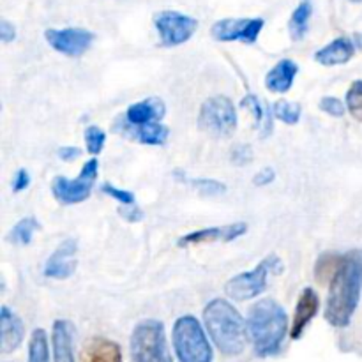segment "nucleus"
I'll return each instance as SVG.
<instances>
[{
  "instance_id": "f257e3e1",
  "label": "nucleus",
  "mask_w": 362,
  "mask_h": 362,
  "mask_svg": "<svg viewBox=\"0 0 362 362\" xmlns=\"http://www.w3.org/2000/svg\"><path fill=\"white\" fill-rule=\"evenodd\" d=\"M362 290V251L352 250L341 255L338 269L329 286L325 320L332 327H346L361 299Z\"/></svg>"
},
{
  "instance_id": "f03ea898",
  "label": "nucleus",
  "mask_w": 362,
  "mask_h": 362,
  "mask_svg": "<svg viewBox=\"0 0 362 362\" xmlns=\"http://www.w3.org/2000/svg\"><path fill=\"white\" fill-rule=\"evenodd\" d=\"M204 322L209 336L223 356L235 357L246 350L247 324L232 303L214 299L205 306Z\"/></svg>"
},
{
  "instance_id": "7ed1b4c3",
  "label": "nucleus",
  "mask_w": 362,
  "mask_h": 362,
  "mask_svg": "<svg viewBox=\"0 0 362 362\" xmlns=\"http://www.w3.org/2000/svg\"><path fill=\"white\" fill-rule=\"evenodd\" d=\"M247 336L258 357L279 352L288 332L286 311L272 299H262L247 313Z\"/></svg>"
},
{
  "instance_id": "20e7f679",
  "label": "nucleus",
  "mask_w": 362,
  "mask_h": 362,
  "mask_svg": "<svg viewBox=\"0 0 362 362\" xmlns=\"http://www.w3.org/2000/svg\"><path fill=\"white\" fill-rule=\"evenodd\" d=\"M172 341L180 362H212V346L207 334L200 322L191 315L175 322Z\"/></svg>"
},
{
  "instance_id": "39448f33",
  "label": "nucleus",
  "mask_w": 362,
  "mask_h": 362,
  "mask_svg": "<svg viewBox=\"0 0 362 362\" xmlns=\"http://www.w3.org/2000/svg\"><path fill=\"white\" fill-rule=\"evenodd\" d=\"M133 362H173L166 341L165 325L159 320H144L131 334Z\"/></svg>"
},
{
  "instance_id": "423d86ee",
  "label": "nucleus",
  "mask_w": 362,
  "mask_h": 362,
  "mask_svg": "<svg viewBox=\"0 0 362 362\" xmlns=\"http://www.w3.org/2000/svg\"><path fill=\"white\" fill-rule=\"evenodd\" d=\"M283 262L278 255H269L265 257L253 271L237 274L226 283L225 293L233 300H250L253 297L260 296L267 288L269 274H281Z\"/></svg>"
},
{
  "instance_id": "0eeeda50",
  "label": "nucleus",
  "mask_w": 362,
  "mask_h": 362,
  "mask_svg": "<svg viewBox=\"0 0 362 362\" xmlns=\"http://www.w3.org/2000/svg\"><path fill=\"white\" fill-rule=\"evenodd\" d=\"M198 127L216 138H225L235 133L237 112L226 95H214L202 105L198 112Z\"/></svg>"
},
{
  "instance_id": "6e6552de",
  "label": "nucleus",
  "mask_w": 362,
  "mask_h": 362,
  "mask_svg": "<svg viewBox=\"0 0 362 362\" xmlns=\"http://www.w3.org/2000/svg\"><path fill=\"white\" fill-rule=\"evenodd\" d=\"M99 163L98 159H90L83 165L80 175L76 179H66V177H55L52 182V193L60 204L74 205L81 204L90 197V191L98 179Z\"/></svg>"
},
{
  "instance_id": "1a4fd4ad",
  "label": "nucleus",
  "mask_w": 362,
  "mask_h": 362,
  "mask_svg": "<svg viewBox=\"0 0 362 362\" xmlns=\"http://www.w3.org/2000/svg\"><path fill=\"white\" fill-rule=\"evenodd\" d=\"M154 27L159 32L161 45L173 48L193 37L198 28V20L179 11H159L154 16Z\"/></svg>"
},
{
  "instance_id": "9d476101",
  "label": "nucleus",
  "mask_w": 362,
  "mask_h": 362,
  "mask_svg": "<svg viewBox=\"0 0 362 362\" xmlns=\"http://www.w3.org/2000/svg\"><path fill=\"white\" fill-rule=\"evenodd\" d=\"M264 18H223L212 25L211 35L221 42L240 41L255 45L264 30Z\"/></svg>"
},
{
  "instance_id": "9b49d317",
  "label": "nucleus",
  "mask_w": 362,
  "mask_h": 362,
  "mask_svg": "<svg viewBox=\"0 0 362 362\" xmlns=\"http://www.w3.org/2000/svg\"><path fill=\"white\" fill-rule=\"evenodd\" d=\"M48 45L66 57H81L94 42V32L80 27L48 28L45 32Z\"/></svg>"
},
{
  "instance_id": "f8f14e48",
  "label": "nucleus",
  "mask_w": 362,
  "mask_h": 362,
  "mask_svg": "<svg viewBox=\"0 0 362 362\" xmlns=\"http://www.w3.org/2000/svg\"><path fill=\"white\" fill-rule=\"evenodd\" d=\"M247 232L246 223H232V225H221V226H211V228L197 230L187 235L180 237L177 246L179 247H189L197 246V244H209V243H232V240L239 239Z\"/></svg>"
},
{
  "instance_id": "ddd939ff",
  "label": "nucleus",
  "mask_w": 362,
  "mask_h": 362,
  "mask_svg": "<svg viewBox=\"0 0 362 362\" xmlns=\"http://www.w3.org/2000/svg\"><path fill=\"white\" fill-rule=\"evenodd\" d=\"M166 113L165 103L159 98H147L138 101L126 110L124 119L119 120V127H144L159 124Z\"/></svg>"
},
{
  "instance_id": "4468645a",
  "label": "nucleus",
  "mask_w": 362,
  "mask_h": 362,
  "mask_svg": "<svg viewBox=\"0 0 362 362\" xmlns=\"http://www.w3.org/2000/svg\"><path fill=\"white\" fill-rule=\"evenodd\" d=\"M76 251L78 243L74 239H66L60 243L52 253V257L46 260L45 276L49 279H67L76 271Z\"/></svg>"
},
{
  "instance_id": "2eb2a0df",
  "label": "nucleus",
  "mask_w": 362,
  "mask_h": 362,
  "mask_svg": "<svg viewBox=\"0 0 362 362\" xmlns=\"http://www.w3.org/2000/svg\"><path fill=\"white\" fill-rule=\"evenodd\" d=\"M318 308H320V299H318L317 292H315L311 286L304 288L299 300H297L292 327H290V336H292V339H300V336L304 334V331H306V327L310 325V322L317 317Z\"/></svg>"
},
{
  "instance_id": "dca6fc26",
  "label": "nucleus",
  "mask_w": 362,
  "mask_h": 362,
  "mask_svg": "<svg viewBox=\"0 0 362 362\" xmlns=\"http://www.w3.org/2000/svg\"><path fill=\"white\" fill-rule=\"evenodd\" d=\"M356 42L350 37H336L332 39L329 45H325L324 48L318 49L315 53V60H317L320 66L332 67V66H343V64L350 62L356 55Z\"/></svg>"
},
{
  "instance_id": "f3484780",
  "label": "nucleus",
  "mask_w": 362,
  "mask_h": 362,
  "mask_svg": "<svg viewBox=\"0 0 362 362\" xmlns=\"http://www.w3.org/2000/svg\"><path fill=\"white\" fill-rule=\"evenodd\" d=\"M23 336L25 327L21 318L4 306L0 311V350L4 354L14 352L23 341Z\"/></svg>"
},
{
  "instance_id": "a211bd4d",
  "label": "nucleus",
  "mask_w": 362,
  "mask_h": 362,
  "mask_svg": "<svg viewBox=\"0 0 362 362\" xmlns=\"http://www.w3.org/2000/svg\"><path fill=\"white\" fill-rule=\"evenodd\" d=\"M297 73H299V66L292 59L279 60L265 76V87L274 94H286L292 88Z\"/></svg>"
},
{
  "instance_id": "6ab92c4d",
  "label": "nucleus",
  "mask_w": 362,
  "mask_h": 362,
  "mask_svg": "<svg viewBox=\"0 0 362 362\" xmlns=\"http://www.w3.org/2000/svg\"><path fill=\"white\" fill-rule=\"evenodd\" d=\"M81 362H122V352L112 339L92 338L83 346Z\"/></svg>"
},
{
  "instance_id": "aec40b11",
  "label": "nucleus",
  "mask_w": 362,
  "mask_h": 362,
  "mask_svg": "<svg viewBox=\"0 0 362 362\" xmlns=\"http://www.w3.org/2000/svg\"><path fill=\"white\" fill-rule=\"evenodd\" d=\"M53 362H74L73 325L66 320L53 322Z\"/></svg>"
},
{
  "instance_id": "412c9836",
  "label": "nucleus",
  "mask_w": 362,
  "mask_h": 362,
  "mask_svg": "<svg viewBox=\"0 0 362 362\" xmlns=\"http://www.w3.org/2000/svg\"><path fill=\"white\" fill-rule=\"evenodd\" d=\"M119 129L126 133L129 138H133V140L140 141V144L158 145V147L159 145H165L170 136V129L161 122L144 127H119Z\"/></svg>"
},
{
  "instance_id": "4be33fe9",
  "label": "nucleus",
  "mask_w": 362,
  "mask_h": 362,
  "mask_svg": "<svg viewBox=\"0 0 362 362\" xmlns=\"http://www.w3.org/2000/svg\"><path fill=\"white\" fill-rule=\"evenodd\" d=\"M311 14H313V4H311V0H300L296 9H293L288 21V32L293 41H303L306 37L308 30H310Z\"/></svg>"
},
{
  "instance_id": "5701e85b",
  "label": "nucleus",
  "mask_w": 362,
  "mask_h": 362,
  "mask_svg": "<svg viewBox=\"0 0 362 362\" xmlns=\"http://www.w3.org/2000/svg\"><path fill=\"white\" fill-rule=\"evenodd\" d=\"M41 228L39 221L35 218H23L16 223V225L11 228L9 235H7V240L13 244H18V246H28L32 243V237L37 230Z\"/></svg>"
},
{
  "instance_id": "b1692460",
  "label": "nucleus",
  "mask_w": 362,
  "mask_h": 362,
  "mask_svg": "<svg viewBox=\"0 0 362 362\" xmlns=\"http://www.w3.org/2000/svg\"><path fill=\"white\" fill-rule=\"evenodd\" d=\"M28 362H49V346L45 329H35L28 343Z\"/></svg>"
},
{
  "instance_id": "393cba45",
  "label": "nucleus",
  "mask_w": 362,
  "mask_h": 362,
  "mask_svg": "<svg viewBox=\"0 0 362 362\" xmlns=\"http://www.w3.org/2000/svg\"><path fill=\"white\" fill-rule=\"evenodd\" d=\"M272 115L281 122L288 124V126H296L300 119V105L281 99V101H276L272 105Z\"/></svg>"
},
{
  "instance_id": "a878e982",
  "label": "nucleus",
  "mask_w": 362,
  "mask_h": 362,
  "mask_svg": "<svg viewBox=\"0 0 362 362\" xmlns=\"http://www.w3.org/2000/svg\"><path fill=\"white\" fill-rule=\"evenodd\" d=\"M339 260H341V255L336 253H324L318 258L317 265H315V276H317L318 283L331 281L336 269H338Z\"/></svg>"
},
{
  "instance_id": "bb28decb",
  "label": "nucleus",
  "mask_w": 362,
  "mask_h": 362,
  "mask_svg": "<svg viewBox=\"0 0 362 362\" xmlns=\"http://www.w3.org/2000/svg\"><path fill=\"white\" fill-rule=\"evenodd\" d=\"M345 105L350 115H352L357 122H362V80H356L350 85V88L346 90Z\"/></svg>"
},
{
  "instance_id": "cd10ccee",
  "label": "nucleus",
  "mask_w": 362,
  "mask_h": 362,
  "mask_svg": "<svg viewBox=\"0 0 362 362\" xmlns=\"http://www.w3.org/2000/svg\"><path fill=\"white\" fill-rule=\"evenodd\" d=\"M85 145H87V151L90 152L92 156L101 154V151L105 148L106 144V133L98 126H88L85 129Z\"/></svg>"
},
{
  "instance_id": "c85d7f7f",
  "label": "nucleus",
  "mask_w": 362,
  "mask_h": 362,
  "mask_svg": "<svg viewBox=\"0 0 362 362\" xmlns=\"http://www.w3.org/2000/svg\"><path fill=\"white\" fill-rule=\"evenodd\" d=\"M182 182L191 184L194 189H198L200 193L204 194H211V197H216V194H223L226 191L225 184H221L219 180H212V179H187L186 175L180 177Z\"/></svg>"
},
{
  "instance_id": "c756f323",
  "label": "nucleus",
  "mask_w": 362,
  "mask_h": 362,
  "mask_svg": "<svg viewBox=\"0 0 362 362\" xmlns=\"http://www.w3.org/2000/svg\"><path fill=\"white\" fill-rule=\"evenodd\" d=\"M240 106H243V108H247L251 112V115L255 117V120H257L258 124L262 122V119H267V120H271V113H267L265 112V108L264 106H262V103L258 101V98L257 95H246V99H244L243 103H240Z\"/></svg>"
},
{
  "instance_id": "7c9ffc66",
  "label": "nucleus",
  "mask_w": 362,
  "mask_h": 362,
  "mask_svg": "<svg viewBox=\"0 0 362 362\" xmlns=\"http://www.w3.org/2000/svg\"><path fill=\"white\" fill-rule=\"evenodd\" d=\"M101 191H103V193H105V194H108L110 198H113V200H119L120 204L127 205V207H129V205H134V194L131 193V191L119 189V187L112 186V184H110V182L103 184Z\"/></svg>"
},
{
  "instance_id": "2f4dec72",
  "label": "nucleus",
  "mask_w": 362,
  "mask_h": 362,
  "mask_svg": "<svg viewBox=\"0 0 362 362\" xmlns=\"http://www.w3.org/2000/svg\"><path fill=\"white\" fill-rule=\"evenodd\" d=\"M318 106H320V110L324 113H327V115L331 117H343L345 115V106L341 101H339L338 98H334V95H327V98H322L320 103H318Z\"/></svg>"
},
{
  "instance_id": "473e14b6",
  "label": "nucleus",
  "mask_w": 362,
  "mask_h": 362,
  "mask_svg": "<svg viewBox=\"0 0 362 362\" xmlns=\"http://www.w3.org/2000/svg\"><path fill=\"white\" fill-rule=\"evenodd\" d=\"M253 161V151H251L250 145L240 144L235 145L232 151V163L237 166H246Z\"/></svg>"
},
{
  "instance_id": "72a5a7b5",
  "label": "nucleus",
  "mask_w": 362,
  "mask_h": 362,
  "mask_svg": "<svg viewBox=\"0 0 362 362\" xmlns=\"http://www.w3.org/2000/svg\"><path fill=\"white\" fill-rule=\"evenodd\" d=\"M28 184H30V175H28L27 170L20 168V170H18V172H16V175H14L13 191H14V193H21V191L27 189Z\"/></svg>"
},
{
  "instance_id": "f704fd0d",
  "label": "nucleus",
  "mask_w": 362,
  "mask_h": 362,
  "mask_svg": "<svg viewBox=\"0 0 362 362\" xmlns=\"http://www.w3.org/2000/svg\"><path fill=\"white\" fill-rule=\"evenodd\" d=\"M274 179H276L274 170L269 168V166H265V168H262L260 172L255 175L253 182H255V186H267V184L274 182Z\"/></svg>"
},
{
  "instance_id": "c9c22d12",
  "label": "nucleus",
  "mask_w": 362,
  "mask_h": 362,
  "mask_svg": "<svg viewBox=\"0 0 362 362\" xmlns=\"http://www.w3.org/2000/svg\"><path fill=\"white\" fill-rule=\"evenodd\" d=\"M0 39L4 42H11L16 39V28L11 21L7 20H0Z\"/></svg>"
},
{
  "instance_id": "e433bc0d",
  "label": "nucleus",
  "mask_w": 362,
  "mask_h": 362,
  "mask_svg": "<svg viewBox=\"0 0 362 362\" xmlns=\"http://www.w3.org/2000/svg\"><path fill=\"white\" fill-rule=\"evenodd\" d=\"M81 151L78 147H60L59 151H57V156H59L62 161L69 163V161H74L76 158H80Z\"/></svg>"
},
{
  "instance_id": "4c0bfd02",
  "label": "nucleus",
  "mask_w": 362,
  "mask_h": 362,
  "mask_svg": "<svg viewBox=\"0 0 362 362\" xmlns=\"http://www.w3.org/2000/svg\"><path fill=\"white\" fill-rule=\"evenodd\" d=\"M120 214H122L124 218L131 223H136L144 218V212H141L136 205H129L127 209H120Z\"/></svg>"
},
{
  "instance_id": "58836bf2",
  "label": "nucleus",
  "mask_w": 362,
  "mask_h": 362,
  "mask_svg": "<svg viewBox=\"0 0 362 362\" xmlns=\"http://www.w3.org/2000/svg\"><path fill=\"white\" fill-rule=\"evenodd\" d=\"M352 39H354V42H356L357 48L362 49V34H361V32H359V34H354Z\"/></svg>"
},
{
  "instance_id": "ea45409f",
  "label": "nucleus",
  "mask_w": 362,
  "mask_h": 362,
  "mask_svg": "<svg viewBox=\"0 0 362 362\" xmlns=\"http://www.w3.org/2000/svg\"><path fill=\"white\" fill-rule=\"evenodd\" d=\"M350 2H362V0H350Z\"/></svg>"
}]
</instances>
